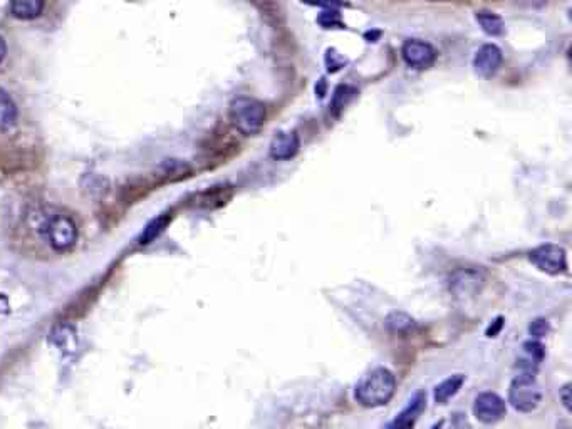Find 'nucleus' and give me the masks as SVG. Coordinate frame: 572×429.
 I'll return each instance as SVG.
<instances>
[{"label":"nucleus","instance_id":"bb28decb","mask_svg":"<svg viewBox=\"0 0 572 429\" xmlns=\"http://www.w3.org/2000/svg\"><path fill=\"white\" fill-rule=\"evenodd\" d=\"M500 328H502V317H498V319H497V326L493 327V328L490 327L489 331H487V335H489V337H496V334H497L498 331H500Z\"/></svg>","mask_w":572,"mask_h":429},{"label":"nucleus","instance_id":"f3484780","mask_svg":"<svg viewBox=\"0 0 572 429\" xmlns=\"http://www.w3.org/2000/svg\"><path fill=\"white\" fill-rule=\"evenodd\" d=\"M54 342L64 350V353H74L77 347V339L74 334V328L68 324L59 326L54 331Z\"/></svg>","mask_w":572,"mask_h":429},{"label":"nucleus","instance_id":"4be33fe9","mask_svg":"<svg viewBox=\"0 0 572 429\" xmlns=\"http://www.w3.org/2000/svg\"><path fill=\"white\" fill-rule=\"evenodd\" d=\"M549 331H551V326H549L546 319H534L531 322V326H529V334L535 339L546 337Z\"/></svg>","mask_w":572,"mask_h":429},{"label":"nucleus","instance_id":"9b49d317","mask_svg":"<svg viewBox=\"0 0 572 429\" xmlns=\"http://www.w3.org/2000/svg\"><path fill=\"white\" fill-rule=\"evenodd\" d=\"M544 355H546V349H544L542 344L537 341H527L522 346V357L517 361V367H520L522 373L535 374L540 362L544 361Z\"/></svg>","mask_w":572,"mask_h":429},{"label":"nucleus","instance_id":"393cba45","mask_svg":"<svg viewBox=\"0 0 572 429\" xmlns=\"http://www.w3.org/2000/svg\"><path fill=\"white\" fill-rule=\"evenodd\" d=\"M569 393H571V384H566L562 388V391H560V396H562V404H564V408L567 409V411H569V409H571Z\"/></svg>","mask_w":572,"mask_h":429},{"label":"nucleus","instance_id":"423d86ee","mask_svg":"<svg viewBox=\"0 0 572 429\" xmlns=\"http://www.w3.org/2000/svg\"><path fill=\"white\" fill-rule=\"evenodd\" d=\"M507 415V404L496 393H482L475 397L473 416L483 424H496Z\"/></svg>","mask_w":572,"mask_h":429},{"label":"nucleus","instance_id":"6e6552de","mask_svg":"<svg viewBox=\"0 0 572 429\" xmlns=\"http://www.w3.org/2000/svg\"><path fill=\"white\" fill-rule=\"evenodd\" d=\"M425 408H427V393L418 391L408 401L407 408H403V411L396 415L385 429H413Z\"/></svg>","mask_w":572,"mask_h":429},{"label":"nucleus","instance_id":"1a4fd4ad","mask_svg":"<svg viewBox=\"0 0 572 429\" xmlns=\"http://www.w3.org/2000/svg\"><path fill=\"white\" fill-rule=\"evenodd\" d=\"M502 59H504V56H502V51L496 44L482 45L473 57L475 72L482 77H492L500 67Z\"/></svg>","mask_w":572,"mask_h":429},{"label":"nucleus","instance_id":"a878e982","mask_svg":"<svg viewBox=\"0 0 572 429\" xmlns=\"http://www.w3.org/2000/svg\"><path fill=\"white\" fill-rule=\"evenodd\" d=\"M453 421H455V429H471L469 421H467V417L463 415H455Z\"/></svg>","mask_w":572,"mask_h":429},{"label":"nucleus","instance_id":"a211bd4d","mask_svg":"<svg viewBox=\"0 0 572 429\" xmlns=\"http://www.w3.org/2000/svg\"><path fill=\"white\" fill-rule=\"evenodd\" d=\"M168 222H170L168 215H161V216H158V218H154L153 222H150L145 230H143V233L140 237L141 245H148V243L156 240V238L161 235V231L165 230L166 225H168Z\"/></svg>","mask_w":572,"mask_h":429},{"label":"nucleus","instance_id":"c756f323","mask_svg":"<svg viewBox=\"0 0 572 429\" xmlns=\"http://www.w3.org/2000/svg\"><path fill=\"white\" fill-rule=\"evenodd\" d=\"M442 426H443V421H440V423L433 424V428H431V429H442Z\"/></svg>","mask_w":572,"mask_h":429},{"label":"nucleus","instance_id":"5701e85b","mask_svg":"<svg viewBox=\"0 0 572 429\" xmlns=\"http://www.w3.org/2000/svg\"><path fill=\"white\" fill-rule=\"evenodd\" d=\"M318 22L324 27V29H331V27H339V29H341V27H344L341 19H339V14L332 9L327 10V12L320 14Z\"/></svg>","mask_w":572,"mask_h":429},{"label":"nucleus","instance_id":"f8f14e48","mask_svg":"<svg viewBox=\"0 0 572 429\" xmlns=\"http://www.w3.org/2000/svg\"><path fill=\"white\" fill-rule=\"evenodd\" d=\"M463 382H465V376L463 374H455V376L447 377L445 381L440 382L435 388L433 397H435L436 404H447L451 397H455L462 389Z\"/></svg>","mask_w":572,"mask_h":429},{"label":"nucleus","instance_id":"aec40b11","mask_svg":"<svg viewBox=\"0 0 572 429\" xmlns=\"http://www.w3.org/2000/svg\"><path fill=\"white\" fill-rule=\"evenodd\" d=\"M96 292L94 291H86L84 293H79V297L72 302L71 305L65 307V314L68 315H81L88 307H91L92 300H94Z\"/></svg>","mask_w":572,"mask_h":429},{"label":"nucleus","instance_id":"9d476101","mask_svg":"<svg viewBox=\"0 0 572 429\" xmlns=\"http://www.w3.org/2000/svg\"><path fill=\"white\" fill-rule=\"evenodd\" d=\"M299 138L294 131H279L276 136L272 138L269 146V154L272 160L285 161L291 160L299 153Z\"/></svg>","mask_w":572,"mask_h":429},{"label":"nucleus","instance_id":"0eeeda50","mask_svg":"<svg viewBox=\"0 0 572 429\" xmlns=\"http://www.w3.org/2000/svg\"><path fill=\"white\" fill-rule=\"evenodd\" d=\"M403 61L413 69H427L435 63L436 51L431 44L420 41V39H409L401 48Z\"/></svg>","mask_w":572,"mask_h":429},{"label":"nucleus","instance_id":"cd10ccee","mask_svg":"<svg viewBox=\"0 0 572 429\" xmlns=\"http://www.w3.org/2000/svg\"><path fill=\"white\" fill-rule=\"evenodd\" d=\"M7 54V45H6V41H3L2 37H0V63L3 61V57H6Z\"/></svg>","mask_w":572,"mask_h":429},{"label":"nucleus","instance_id":"20e7f679","mask_svg":"<svg viewBox=\"0 0 572 429\" xmlns=\"http://www.w3.org/2000/svg\"><path fill=\"white\" fill-rule=\"evenodd\" d=\"M44 233L52 249L65 252L72 249L77 240V227L68 215H54L44 223Z\"/></svg>","mask_w":572,"mask_h":429},{"label":"nucleus","instance_id":"c85d7f7f","mask_svg":"<svg viewBox=\"0 0 572 429\" xmlns=\"http://www.w3.org/2000/svg\"><path fill=\"white\" fill-rule=\"evenodd\" d=\"M7 308H9V304H7V299H6V297L0 295V312H2V311L6 312Z\"/></svg>","mask_w":572,"mask_h":429},{"label":"nucleus","instance_id":"ddd939ff","mask_svg":"<svg viewBox=\"0 0 572 429\" xmlns=\"http://www.w3.org/2000/svg\"><path fill=\"white\" fill-rule=\"evenodd\" d=\"M450 282L451 291L457 293V295H463V293H471L477 291L478 284L482 282V277L477 272H471V270H460Z\"/></svg>","mask_w":572,"mask_h":429},{"label":"nucleus","instance_id":"f257e3e1","mask_svg":"<svg viewBox=\"0 0 572 429\" xmlns=\"http://www.w3.org/2000/svg\"><path fill=\"white\" fill-rule=\"evenodd\" d=\"M396 393V377L386 367L369 370L358 382L354 397L362 408H380L388 404Z\"/></svg>","mask_w":572,"mask_h":429},{"label":"nucleus","instance_id":"2eb2a0df","mask_svg":"<svg viewBox=\"0 0 572 429\" xmlns=\"http://www.w3.org/2000/svg\"><path fill=\"white\" fill-rule=\"evenodd\" d=\"M17 119V106L6 89L0 87V131L10 129Z\"/></svg>","mask_w":572,"mask_h":429},{"label":"nucleus","instance_id":"f03ea898","mask_svg":"<svg viewBox=\"0 0 572 429\" xmlns=\"http://www.w3.org/2000/svg\"><path fill=\"white\" fill-rule=\"evenodd\" d=\"M230 121L243 136H254L262 129L265 121L264 104L254 98L241 96L230 103Z\"/></svg>","mask_w":572,"mask_h":429},{"label":"nucleus","instance_id":"7ed1b4c3","mask_svg":"<svg viewBox=\"0 0 572 429\" xmlns=\"http://www.w3.org/2000/svg\"><path fill=\"white\" fill-rule=\"evenodd\" d=\"M542 401V391L537 382L535 374L520 373L510 382L509 403L515 411L532 412L539 408Z\"/></svg>","mask_w":572,"mask_h":429},{"label":"nucleus","instance_id":"6ab92c4d","mask_svg":"<svg viewBox=\"0 0 572 429\" xmlns=\"http://www.w3.org/2000/svg\"><path fill=\"white\" fill-rule=\"evenodd\" d=\"M386 326H388L389 331L393 332H407L415 326V322H413V319L409 315L405 314V312H393L391 315L386 319Z\"/></svg>","mask_w":572,"mask_h":429},{"label":"nucleus","instance_id":"b1692460","mask_svg":"<svg viewBox=\"0 0 572 429\" xmlns=\"http://www.w3.org/2000/svg\"><path fill=\"white\" fill-rule=\"evenodd\" d=\"M326 64H327V69H329L331 72H336L339 71V69L344 67V64H346V59L339 54L338 51H334V49H329L326 54Z\"/></svg>","mask_w":572,"mask_h":429},{"label":"nucleus","instance_id":"dca6fc26","mask_svg":"<svg viewBox=\"0 0 572 429\" xmlns=\"http://www.w3.org/2000/svg\"><path fill=\"white\" fill-rule=\"evenodd\" d=\"M475 21L478 22L480 29L487 34V36L497 37L504 34L505 25L500 15L489 12V10H480V12H477V15H475Z\"/></svg>","mask_w":572,"mask_h":429},{"label":"nucleus","instance_id":"39448f33","mask_svg":"<svg viewBox=\"0 0 572 429\" xmlns=\"http://www.w3.org/2000/svg\"><path fill=\"white\" fill-rule=\"evenodd\" d=\"M529 260L534 264L540 272L549 275H560L567 272V253L562 247L554 243H544L535 247L529 253Z\"/></svg>","mask_w":572,"mask_h":429},{"label":"nucleus","instance_id":"4468645a","mask_svg":"<svg viewBox=\"0 0 572 429\" xmlns=\"http://www.w3.org/2000/svg\"><path fill=\"white\" fill-rule=\"evenodd\" d=\"M44 9V0H10V10L14 17L21 21H32L41 15Z\"/></svg>","mask_w":572,"mask_h":429},{"label":"nucleus","instance_id":"412c9836","mask_svg":"<svg viewBox=\"0 0 572 429\" xmlns=\"http://www.w3.org/2000/svg\"><path fill=\"white\" fill-rule=\"evenodd\" d=\"M227 198H229V195H225V188L215 187V188L208 189V191L202 193V196H200V205H202V207L214 208V207H218V205L225 203Z\"/></svg>","mask_w":572,"mask_h":429}]
</instances>
